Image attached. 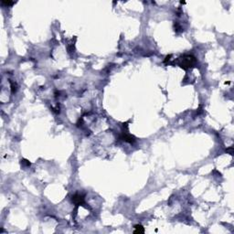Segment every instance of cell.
<instances>
[{
  "mask_svg": "<svg viewBox=\"0 0 234 234\" xmlns=\"http://www.w3.org/2000/svg\"><path fill=\"white\" fill-rule=\"evenodd\" d=\"M134 228V233H144V228L142 225H136Z\"/></svg>",
  "mask_w": 234,
  "mask_h": 234,
  "instance_id": "277c9868",
  "label": "cell"
},
{
  "mask_svg": "<svg viewBox=\"0 0 234 234\" xmlns=\"http://www.w3.org/2000/svg\"><path fill=\"white\" fill-rule=\"evenodd\" d=\"M197 62V60L192 55H185L182 58H179L178 65L184 70H188L194 66Z\"/></svg>",
  "mask_w": 234,
  "mask_h": 234,
  "instance_id": "6da1fadb",
  "label": "cell"
},
{
  "mask_svg": "<svg viewBox=\"0 0 234 234\" xmlns=\"http://www.w3.org/2000/svg\"><path fill=\"white\" fill-rule=\"evenodd\" d=\"M226 151L228 152V153H230V154H232V156L233 154V148H232V147H230V148H228Z\"/></svg>",
  "mask_w": 234,
  "mask_h": 234,
  "instance_id": "52a82bcc",
  "label": "cell"
},
{
  "mask_svg": "<svg viewBox=\"0 0 234 234\" xmlns=\"http://www.w3.org/2000/svg\"><path fill=\"white\" fill-rule=\"evenodd\" d=\"M72 202L74 203L76 206H82L84 203H85V200H84V196L80 194H75L72 196Z\"/></svg>",
  "mask_w": 234,
  "mask_h": 234,
  "instance_id": "7a4b0ae2",
  "label": "cell"
},
{
  "mask_svg": "<svg viewBox=\"0 0 234 234\" xmlns=\"http://www.w3.org/2000/svg\"><path fill=\"white\" fill-rule=\"evenodd\" d=\"M2 4L3 5H6V6H12L15 4V2H10V1H2Z\"/></svg>",
  "mask_w": 234,
  "mask_h": 234,
  "instance_id": "8992f818",
  "label": "cell"
},
{
  "mask_svg": "<svg viewBox=\"0 0 234 234\" xmlns=\"http://www.w3.org/2000/svg\"><path fill=\"white\" fill-rule=\"evenodd\" d=\"M120 139H122V141H124V142H127L129 144H133V143L136 142V137H134V136H132V134H127V133H125V132H124V133L120 136Z\"/></svg>",
  "mask_w": 234,
  "mask_h": 234,
  "instance_id": "3957f363",
  "label": "cell"
},
{
  "mask_svg": "<svg viewBox=\"0 0 234 234\" xmlns=\"http://www.w3.org/2000/svg\"><path fill=\"white\" fill-rule=\"evenodd\" d=\"M10 83H11V92H12V93H14L16 90V84L13 82H10Z\"/></svg>",
  "mask_w": 234,
  "mask_h": 234,
  "instance_id": "5b68a950",
  "label": "cell"
}]
</instances>
